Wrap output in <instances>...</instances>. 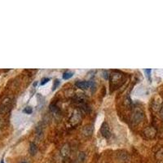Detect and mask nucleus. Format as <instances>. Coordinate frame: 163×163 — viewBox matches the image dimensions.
Listing matches in <instances>:
<instances>
[{
	"label": "nucleus",
	"mask_w": 163,
	"mask_h": 163,
	"mask_svg": "<svg viewBox=\"0 0 163 163\" xmlns=\"http://www.w3.org/2000/svg\"><path fill=\"white\" fill-rule=\"evenodd\" d=\"M125 76L119 71H113L109 76L111 88L117 89L121 87L125 82Z\"/></svg>",
	"instance_id": "1"
},
{
	"label": "nucleus",
	"mask_w": 163,
	"mask_h": 163,
	"mask_svg": "<svg viewBox=\"0 0 163 163\" xmlns=\"http://www.w3.org/2000/svg\"><path fill=\"white\" fill-rule=\"evenodd\" d=\"M144 119V113L140 108H135L132 112L131 114V122L133 124L137 125L140 123Z\"/></svg>",
	"instance_id": "2"
},
{
	"label": "nucleus",
	"mask_w": 163,
	"mask_h": 163,
	"mask_svg": "<svg viewBox=\"0 0 163 163\" xmlns=\"http://www.w3.org/2000/svg\"><path fill=\"white\" fill-rule=\"evenodd\" d=\"M157 129L155 127L153 126H149V127H147L144 130V131H143V134H144V135L147 138V139H149V140H153V139H154L156 135H157Z\"/></svg>",
	"instance_id": "3"
},
{
	"label": "nucleus",
	"mask_w": 163,
	"mask_h": 163,
	"mask_svg": "<svg viewBox=\"0 0 163 163\" xmlns=\"http://www.w3.org/2000/svg\"><path fill=\"white\" fill-rule=\"evenodd\" d=\"M100 134L105 139H109L111 135L110 132V127H109V125L107 123V122H104L101 125V127H100Z\"/></svg>",
	"instance_id": "4"
},
{
	"label": "nucleus",
	"mask_w": 163,
	"mask_h": 163,
	"mask_svg": "<svg viewBox=\"0 0 163 163\" xmlns=\"http://www.w3.org/2000/svg\"><path fill=\"white\" fill-rule=\"evenodd\" d=\"M70 145H69V144L66 143V144L62 145L60 153H61V155L64 158H67L70 155Z\"/></svg>",
	"instance_id": "5"
},
{
	"label": "nucleus",
	"mask_w": 163,
	"mask_h": 163,
	"mask_svg": "<svg viewBox=\"0 0 163 163\" xmlns=\"http://www.w3.org/2000/svg\"><path fill=\"white\" fill-rule=\"evenodd\" d=\"M91 86H92V83L88 81H78L76 83V87L81 90H87L90 88Z\"/></svg>",
	"instance_id": "6"
},
{
	"label": "nucleus",
	"mask_w": 163,
	"mask_h": 163,
	"mask_svg": "<svg viewBox=\"0 0 163 163\" xmlns=\"http://www.w3.org/2000/svg\"><path fill=\"white\" fill-rule=\"evenodd\" d=\"M11 107H12V100L10 98H5L2 102L1 109L3 112H8V111L10 110Z\"/></svg>",
	"instance_id": "7"
},
{
	"label": "nucleus",
	"mask_w": 163,
	"mask_h": 163,
	"mask_svg": "<svg viewBox=\"0 0 163 163\" xmlns=\"http://www.w3.org/2000/svg\"><path fill=\"white\" fill-rule=\"evenodd\" d=\"M93 131H94V127L92 125H87L85 126L82 131V133L85 137H90L91 136V135L93 134Z\"/></svg>",
	"instance_id": "8"
},
{
	"label": "nucleus",
	"mask_w": 163,
	"mask_h": 163,
	"mask_svg": "<svg viewBox=\"0 0 163 163\" xmlns=\"http://www.w3.org/2000/svg\"><path fill=\"white\" fill-rule=\"evenodd\" d=\"M118 158L119 161L122 162H127L130 159L129 154H128L127 152L126 151H120L118 153Z\"/></svg>",
	"instance_id": "9"
},
{
	"label": "nucleus",
	"mask_w": 163,
	"mask_h": 163,
	"mask_svg": "<svg viewBox=\"0 0 163 163\" xmlns=\"http://www.w3.org/2000/svg\"><path fill=\"white\" fill-rule=\"evenodd\" d=\"M38 152V146L35 143L31 142L30 144V147H29V153L30 156H34Z\"/></svg>",
	"instance_id": "10"
},
{
	"label": "nucleus",
	"mask_w": 163,
	"mask_h": 163,
	"mask_svg": "<svg viewBox=\"0 0 163 163\" xmlns=\"http://www.w3.org/2000/svg\"><path fill=\"white\" fill-rule=\"evenodd\" d=\"M50 112L52 113V114L53 116H56V117L61 114L60 109L58 108V106L56 105H54V104H52V105L50 106Z\"/></svg>",
	"instance_id": "11"
},
{
	"label": "nucleus",
	"mask_w": 163,
	"mask_h": 163,
	"mask_svg": "<svg viewBox=\"0 0 163 163\" xmlns=\"http://www.w3.org/2000/svg\"><path fill=\"white\" fill-rule=\"evenodd\" d=\"M86 159V155L83 152H80L79 153L77 156V158L75 159L74 163H84Z\"/></svg>",
	"instance_id": "12"
},
{
	"label": "nucleus",
	"mask_w": 163,
	"mask_h": 163,
	"mask_svg": "<svg viewBox=\"0 0 163 163\" xmlns=\"http://www.w3.org/2000/svg\"><path fill=\"white\" fill-rule=\"evenodd\" d=\"M73 75H74V73L69 72V71H67V72H65V73L63 74V75H62V78H63V79H65V80L69 79L70 78L73 77Z\"/></svg>",
	"instance_id": "13"
},
{
	"label": "nucleus",
	"mask_w": 163,
	"mask_h": 163,
	"mask_svg": "<svg viewBox=\"0 0 163 163\" xmlns=\"http://www.w3.org/2000/svg\"><path fill=\"white\" fill-rule=\"evenodd\" d=\"M155 157H156V159H157V160H162V159H163V148L160 149L156 153Z\"/></svg>",
	"instance_id": "14"
},
{
	"label": "nucleus",
	"mask_w": 163,
	"mask_h": 163,
	"mask_svg": "<svg viewBox=\"0 0 163 163\" xmlns=\"http://www.w3.org/2000/svg\"><path fill=\"white\" fill-rule=\"evenodd\" d=\"M23 112L25 113H27V114H30V113H32V112H33V109L31 107H30V106H28L26 108H25V109L23 110Z\"/></svg>",
	"instance_id": "15"
},
{
	"label": "nucleus",
	"mask_w": 163,
	"mask_h": 163,
	"mask_svg": "<svg viewBox=\"0 0 163 163\" xmlns=\"http://www.w3.org/2000/svg\"><path fill=\"white\" fill-rule=\"evenodd\" d=\"M59 84H60V80L59 79L55 80V82H54V84H53V87H52L53 91H55V90L56 89V87L59 86Z\"/></svg>",
	"instance_id": "16"
},
{
	"label": "nucleus",
	"mask_w": 163,
	"mask_h": 163,
	"mask_svg": "<svg viewBox=\"0 0 163 163\" xmlns=\"http://www.w3.org/2000/svg\"><path fill=\"white\" fill-rule=\"evenodd\" d=\"M144 72H145L147 78H149V80L151 79V72H152V70H151L150 69H145Z\"/></svg>",
	"instance_id": "17"
},
{
	"label": "nucleus",
	"mask_w": 163,
	"mask_h": 163,
	"mask_svg": "<svg viewBox=\"0 0 163 163\" xmlns=\"http://www.w3.org/2000/svg\"><path fill=\"white\" fill-rule=\"evenodd\" d=\"M50 81V78H43L42 79V82H41V85H45V84L47 83V82H49Z\"/></svg>",
	"instance_id": "18"
},
{
	"label": "nucleus",
	"mask_w": 163,
	"mask_h": 163,
	"mask_svg": "<svg viewBox=\"0 0 163 163\" xmlns=\"http://www.w3.org/2000/svg\"><path fill=\"white\" fill-rule=\"evenodd\" d=\"M160 116H161V118L163 119V105L161 107V109H160Z\"/></svg>",
	"instance_id": "19"
},
{
	"label": "nucleus",
	"mask_w": 163,
	"mask_h": 163,
	"mask_svg": "<svg viewBox=\"0 0 163 163\" xmlns=\"http://www.w3.org/2000/svg\"><path fill=\"white\" fill-rule=\"evenodd\" d=\"M36 85H38V83H37V82H35V83H34V87H35Z\"/></svg>",
	"instance_id": "20"
},
{
	"label": "nucleus",
	"mask_w": 163,
	"mask_h": 163,
	"mask_svg": "<svg viewBox=\"0 0 163 163\" xmlns=\"http://www.w3.org/2000/svg\"><path fill=\"white\" fill-rule=\"evenodd\" d=\"M21 163H28V162H21Z\"/></svg>",
	"instance_id": "21"
},
{
	"label": "nucleus",
	"mask_w": 163,
	"mask_h": 163,
	"mask_svg": "<svg viewBox=\"0 0 163 163\" xmlns=\"http://www.w3.org/2000/svg\"><path fill=\"white\" fill-rule=\"evenodd\" d=\"M1 163H3V161H2V162H1Z\"/></svg>",
	"instance_id": "22"
},
{
	"label": "nucleus",
	"mask_w": 163,
	"mask_h": 163,
	"mask_svg": "<svg viewBox=\"0 0 163 163\" xmlns=\"http://www.w3.org/2000/svg\"><path fill=\"white\" fill-rule=\"evenodd\" d=\"M0 134H1V131H0Z\"/></svg>",
	"instance_id": "23"
}]
</instances>
